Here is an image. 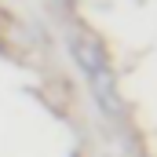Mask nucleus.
Instances as JSON below:
<instances>
[{
	"instance_id": "obj_1",
	"label": "nucleus",
	"mask_w": 157,
	"mask_h": 157,
	"mask_svg": "<svg viewBox=\"0 0 157 157\" xmlns=\"http://www.w3.org/2000/svg\"><path fill=\"white\" fill-rule=\"evenodd\" d=\"M70 55L77 59V66L84 70V77H91V73H99V70H110V59H106L102 44L91 37V33H84V29H77V33L70 37Z\"/></svg>"
},
{
	"instance_id": "obj_2",
	"label": "nucleus",
	"mask_w": 157,
	"mask_h": 157,
	"mask_svg": "<svg viewBox=\"0 0 157 157\" xmlns=\"http://www.w3.org/2000/svg\"><path fill=\"white\" fill-rule=\"evenodd\" d=\"M88 84H91L99 106H102L110 117H117V113H121V95H117V84H113V70H99V73H91Z\"/></svg>"
}]
</instances>
